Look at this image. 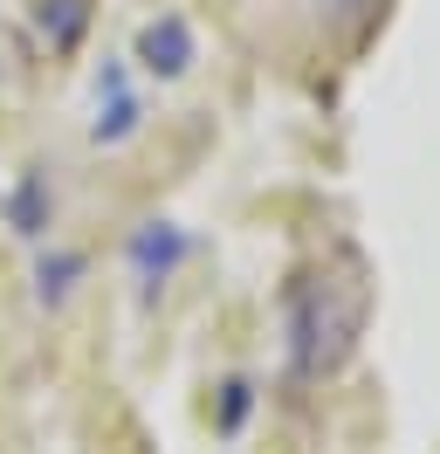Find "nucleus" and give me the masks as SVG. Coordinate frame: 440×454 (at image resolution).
Here are the masks:
<instances>
[{
    "mask_svg": "<svg viewBox=\"0 0 440 454\" xmlns=\"http://www.w3.org/2000/svg\"><path fill=\"white\" fill-rule=\"evenodd\" d=\"M186 255H192V234L179 221H138L131 241H124V262H131V276L145 283V296L172 283V269H179Z\"/></svg>",
    "mask_w": 440,
    "mask_h": 454,
    "instance_id": "nucleus-1",
    "label": "nucleus"
},
{
    "mask_svg": "<svg viewBox=\"0 0 440 454\" xmlns=\"http://www.w3.org/2000/svg\"><path fill=\"white\" fill-rule=\"evenodd\" d=\"M192 56H200V42H192V21L186 14H159V21H145L138 28V69L145 76H159V83H172V76H186Z\"/></svg>",
    "mask_w": 440,
    "mask_h": 454,
    "instance_id": "nucleus-2",
    "label": "nucleus"
},
{
    "mask_svg": "<svg viewBox=\"0 0 440 454\" xmlns=\"http://www.w3.org/2000/svg\"><path fill=\"white\" fill-rule=\"evenodd\" d=\"M138 124H145V104L131 97L124 62H104V69H97V117H90V145H124V138H138Z\"/></svg>",
    "mask_w": 440,
    "mask_h": 454,
    "instance_id": "nucleus-3",
    "label": "nucleus"
},
{
    "mask_svg": "<svg viewBox=\"0 0 440 454\" xmlns=\"http://www.w3.org/2000/svg\"><path fill=\"white\" fill-rule=\"evenodd\" d=\"M0 214H7V227H14L21 241H42V234H49L55 200H49V179H42V166H28L21 179H14V193H0Z\"/></svg>",
    "mask_w": 440,
    "mask_h": 454,
    "instance_id": "nucleus-4",
    "label": "nucleus"
},
{
    "mask_svg": "<svg viewBox=\"0 0 440 454\" xmlns=\"http://www.w3.org/2000/svg\"><path fill=\"white\" fill-rule=\"evenodd\" d=\"M35 28L55 56H76L90 35V0H35Z\"/></svg>",
    "mask_w": 440,
    "mask_h": 454,
    "instance_id": "nucleus-5",
    "label": "nucleus"
},
{
    "mask_svg": "<svg viewBox=\"0 0 440 454\" xmlns=\"http://www.w3.org/2000/svg\"><path fill=\"white\" fill-rule=\"evenodd\" d=\"M82 269H90V262H82L76 248H42V255H35V303H42V310H62L69 289L82 283Z\"/></svg>",
    "mask_w": 440,
    "mask_h": 454,
    "instance_id": "nucleus-6",
    "label": "nucleus"
},
{
    "mask_svg": "<svg viewBox=\"0 0 440 454\" xmlns=\"http://www.w3.org/2000/svg\"><path fill=\"white\" fill-rule=\"evenodd\" d=\"M248 406H255V386H248V379H227V393H220V434H241Z\"/></svg>",
    "mask_w": 440,
    "mask_h": 454,
    "instance_id": "nucleus-7",
    "label": "nucleus"
}]
</instances>
